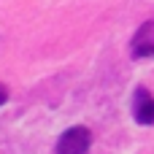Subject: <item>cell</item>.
I'll list each match as a JSON object with an SVG mask.
<instances>
[{
	"mask_svg": "<svg viewBox=\"0 0 154 154\" xmlns=\"http://www.w3.org/2000/svg\"><path fill=\"white\" fill-rule=\"evenodd\" d=\"M130 51H133V57H154V19L149 22H143L141 27H138V32L133 35V41H130Z\"/></svg>",
	"mask_w": 154,
	"mask_h": 154,
	"instance_id": "3957f363",
	"label": "cell"
},
{
	"mask_svg": "<svg viewBox=\"0 0 154 154\" xmlns=\"http://www.w3.org/2000/svg\"><path fill=\"white\" fill-rule=\"evenodd\" d=\"M5 100H8V89H5V87H3V84H0V106H3V103H5Z\"/></svg>",
	"mask_w": 154,
	"mask_h": 154,
	"instance_id": "277c9868",
	"label": "cell"
},
{
	"mask_svg": "<svg viewBox=\"0 0 154 154\" xmlns=\"http://www.w3.org/2000/svg\"><path fill=\"white\" fill-rule=\"evenodd\" d=\"M92 146V133L81 125L65 130L57 141V154H87Z\"/></svg>",
	"mask_w": 154,
	"mask_h": 154,
	"instance_id": "6da1fadb",
	"label": "cell"
},
{
	"mask_svg": "<svg viewBox=\"0 0 154 154\" xmlns=\"http://www.w3.org/2000/svg\"><path fill=\"white\" fill-rule=\"evenodd\" d=\"M133 116L143 127L154 125V95L146 87H135V92H133Z\"/></svg>",
	"mask_w": 154,
	"mask_h": 154,
	"instance_id": "7a4b0ae2",
	"label": "cell"
}]
</instances>
